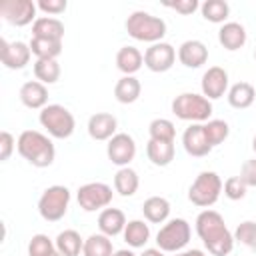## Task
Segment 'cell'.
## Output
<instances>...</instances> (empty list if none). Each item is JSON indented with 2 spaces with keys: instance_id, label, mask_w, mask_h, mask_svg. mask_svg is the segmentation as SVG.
<instances>
[{
  "instance_id": "cell-1",
  "label": "cell",
  "mask_w": 256,
  "mask_h": 256,
  "mask_svg": "<svg viewBox=\"0 0 256 256\" xmlns=\"http://www.w3.org/2000/svg\"><path fill=\"white\" fill-rule=\"evenodd\" d=\"M196 234L212 256H228L234 248V234L228 230L220 212L206 208L196 216Z\"/></svg>"
},
{
  "instance_id": "cell-2",
  "label": "cell",
  "mask_w": 256,
  "mask_h": 256,
  "mask_svg": "<svg viewBox=\"0 0 256 256\" xmlns=\"http://www.w3.org/2000/svg\"><path fill=\"white\" fill-rule=\"evenodd\" d=\"M16 150L34 168H48L56 158V148H54L52 140L38 130L20 132V136L16 140Z\"/></svg>"
},
{
  "instance_id": "cell-3",
  "label": "cell",
  "mask_w": 256,
  "mask_h": 256,
  "mask_svg": "<svg viewBox=\"0 0 256 256\" xmlns=\"http://www.w3.org/2000/svg\"><path fill=\"white\" fill-rule=\"evenodd\" d=\"M126 32L138 42L156 44L166 36V22L150 12L136 10L126 18Z\"/></svg>"
},
{
  "instance_id": "cell-4",
  "label": "cell",
  "mask_w": 256,
  "mask_h": 256,
  "mask_svg": "<svg viewBox=\"0 0 256 256\" xmlns=\"http://www.w3.org/2000/svg\"><path fill=\"white\" fill-rule=\"evenodd\" d=\"M172 114L178 120L204 124L212 116V102L196 92H182L172 100Z\"/></svg>"
},
{
  "instance_id": "cell-5",
  "label": "cell",
  "mask_w": 256,
  "mask_h": 256,
  "mask_svg": "<svg viewBox=\"0 0 256 256\" xmlns=\"http://www.w3.org/2000/svg\"><path fill=\"white\" fill-rule=\"evenodd\" d=\"M38 122L52 138H58V140L70 138L74 134V128H76V120H74L72 112L62 104L44 106L38 114Z\"/></svg>"
},
{
  "instance_id": "cell-6",
  "label": "cell",
  "mask_w": 256,
  "mask_h": 256,
  "mask_svg": "<svg viewBox=\"0 0 256 256\" xmlns=\"http://www.w3.org/2000/svg\"><path fill=\"white\" fill-rule=\"evenodd\" d=\"M222 178L212 170H202L188 188V200L198 208H210L222 194Z\"/></svg>"
},
{
  "instance_id": "cell-7",
  "label": "cell",
  "mask_w": 256,
  "mask_h": 256,
  "mask_svg": "<svg viewBox=\"0 0 256 256\" xmlns=\"http://www.w3.org/2000/svg\"><path fill=\"white\" fill-rule=\"evenodd\" d=\"M192 236V228L188 224V220L184 218H172L168 222H164V226L158 230L156 234V248H160L162 252H180L186 248V244L190 242Z\"/></svg>"
},
{
  "instance_id": "cell-8",
  "label": "cell",
  "mask_w": 256,
  "mask_h": 256,
  "mask_svg": "<svg viewBox=\"0 0 256 256\" xmlns=\"http://www.w3.org/2000/svg\"><path fill=\"white\" fill-rule=\"evenodd\" d=\"M70 206V190L62 184L48 186L38 200V214L46 222H58L66 216Z\"/></svg>"
},
{
  "instance_id": "cell-9",
  "label": "cell",
  "mask_w": 256,
  "mask_h": 256,
  "mask_svg": "<svg viewBox=\"0 0 256 256\" xmlns=\"http://www.w3.org/2000/svg\"><path fill=\"white\" fill-rule=\"evenodd\" d=\"M76 200L84 212H102L112 202V188L104 182H86L78 188Z\"/></svg>"
},
{
  "instance_id": "cell-10",
  "label": "cell",
  "mask_w": 256,
  "mask_h": 256,
  "mask_svg": "<svg viewBox=\"0 0 256 256\" xmlns=\"http://www.w3.org/2000/svg\"><path fill=\"white\" fill-rule=\"evenodd\" d=\"M36 10L38 6L32 0H4L0 2V16L10 26H28L36 22Z\"/></svg>"
},
{
  "instance_id": "cell-11",
  "label": "cell",
  "mask_w": 256,
  "mask_h": 256,
  "mask_svg": "<svg viewBox=\"0 0 256 256\" xmlns=\"http://www.w3.org/2000/svg\"><path fill=\"white\" fill-rule=\"evenodd\" d=\"M106 154H108V160L118 166V168H124L128 166L134 156H136V142L130 134L126 132H116L108 144H106Z\"/></svg>"
},
{
  "instance_id": "cell-12",
  "label": "cell",
  "mask_w": 256,
  "mask_h": 256,
  "mask_svg": "<svg viewBox=\"0 0 256 256\" xmlns=\"http://www.w3.org/2000/svg\"><path fill=\"white\" fill-rule=\"evenodd\" d=\"M176 50L172 44L168 42H156V44H150L144 52V66L150 70V72H168L174 62H176Z\"/></svg>"
},
{
  "instance_id": "cell-13",
  "label": "cell",
  "mask_w": 256,
  "mask_h": 256,
  "mask_svg": "<svg viewBox=\"0 0 256 256\" xmlns=\"http://www.w3.org/2000/svg\"><path fill=\"white\" fill-rule=\"evenodd\" d=\"M0 58L8 70H22L32 58L30 44L20 42V40L8 42V40L0 38Z\"/></svg>"
},
{
  "instance_id": "cell-14",
  "label": "cell",
  "mask_w": 256,
  "mask_h": 256,
  "mask_svg": "<svg viewBox=\"0 0 256 256\" xmlns=\"http://www.w3.org/2000/svg\"><path fill=\"white\" fill-rule=\"evenodd\" d=\"M202 96H206L210 102L222 98L228 94V72L222 66H210L202 74Z\"/></svg>"
},
{
  "instance_id": "cell-15",
  "label": "cell",
  "mask_w": 256,
  "mask_h": 256,
  "mask_svg": "<svg viewBox=\"0 0 256 256\" xmlns=\"http://www.w3.org/2000/svg\"><path fill=\"white\" fill-rule=\"evenodd\" d=\"M182 146H184L186 154H190L194 158L208 156L212 152V146L206 138L204 124H190L182 134Z\"/></svg>"
},
{
  "instance_id": "cell-16",
  "label": "cell",
  "mask_w": 256,
  "mask_h": 256,
  "mask_svg": "<svg viewBox=\"0 0 256 256\" xmlns=\"http://www.w3.org/2000/svg\"><path fill=\"white\" fill-rule=\"evenodd\" d=\"M86 128H88V136L92 140L104 142V140H110L116 134L118 120L110 112H96V114H92L88 118V126Z\"/></svg>"
},
{
  "instance_id": "cell-17",
  "label": "cell",
  "mask_w": 256,
  "mask_h": 256,
  "mask_svg": "<svg viewBox=\"0 0 256 256\" xmlns=\"http://www.w3.org/2000/svg\"><path fill=\"white\" fill-rule=\"evenodd\" d=\"M20 102L30 110H42L48 106V88L38 80H28L20 86Z\"/></svg>"
},
{
  "instance_id": "cell-18",
  "label": "cell",
  "mask_w": 256,
  "mask_h": 256,
  "mask_svg": "<svg viewBox=\"0 0 256 256\" xmlns=\"http://www.w3.org/2000/svg\"><path fill=\"white\" fill-rule=\"evenodd\" d=\"M178 60L186 68H200L208 60V48L202 40H186L178 48Z\"/></svg>"
},
{
  "instance_id": "cell-19",
  "label": "cell",
  "mask_w": 256,
  "mask_h": 256,
  "mask_svg": "<svg viewBox=\"0 0 256 256\" xmlns=\"http://www.w3.org/2000/svg\"><path fill=\"white\" fill-rule=\"evenodd\" d=\"M126 216L120 208H104L100 214H98V230L102 234H106L108 238H114V236H120L126 228Z\"/></svg>"
},
{
  "instance_id": "cell-20",
  "label": "cell",
  "mask_w": 256,
  "mask_h": 256,
  "mask_svg": "<svg viewBox=\"0 0 256 256\" xmlns=\"http://www.w3.org/2000/svg\"><path fill=\"white\" fill-rule=\"evenodd\" d=\"M246 40H248V34L240 22H226L218 30V42L222 44V48H226L230 52L240 50L246 44Z\"/></svg>"
},
{
  "instance_id": "cell-21",
  "label": "cell",
  "mask_w": 256,
  "mask_h": 256,
  "mask_svg": "<svg viewBox=\"0 0 256 256\" xmlns=\"http://www.w3.org/2000/svg\"><path fill=\"white\" fill-rule=\"evenodd\" d=\"M144 64V54L136 46H122L116 52V68L124 76H134Z\"/></svg>"
},
{
  "instance_id": "cell-22",
  "label": "cell",
  "mask_w": 256,
  "mask_h": 256,
  "mask_svg": "<svg viewBox=\"0 0 256 256\" xmlns=\"http://www.w3.org/2000/svg\"><path fill=\"white\" fill-rule=\"evenodd\" d=\"M142 214L150 224H164L170 216V202L164 196H150L142 204Z\"/></svg>"
},
{
  "instance_id": "cell-23",
  "label": "cell",
  "mask_w": 256,
  "mask_h": 256,
  "mask_svg": "<svg viewBox=\"0 0 256 256\" xmlns=\"http://www.w3.org/2000/svg\"><path fill=\"white\" fill-rule=\"evenodd\" d=\"M34 38H48V40H62L64 38V24L54 16H38L32 24Z\"/></svg>"
},
{
  "instance_id": "cell-24",
  "label": "cell",
  "mask_w": 256,
  "mask_h": 256,
  "mask_svg": "<svg viewBox=\"0 0 256 256\" xmlns=\"http://www.w3.org/2000/svg\"><path fill=\"white\" fill-rule=\"evenodd\" d=\"M228 104L236 110H246L256 100V90L250 82H236L228 88Z\"/></svg>"
},
{
  "instance_id": "cell-25",
  "label": "cell",
  "mask_w": 256,
  "mask_h": 256,
  "mask_svg": "<svg viewBox=\"0 0 256 256\" xmlns=\"http://www.w3.org/2000/svg\"><path fill=\"white\" fill-rule=\"evenodd\" d=\"M142 94V84L136 76H122L114 86V98L120 104H134Z\"/></svg>"
},
{
  "instance_id": "cell-26",
  "label": "cell",
  "mask_w": 256,
  "mask_h": 256,
  "mask_svg": "<svg viewBox=\"0 0 256 256\" xmlns=\"http://www.w3.org/2000/svg\"><path fill=\"white\" fill-rule=\"evenodd\" d=\"M138 186H140V178H138V172L132 170L130 166H124V168H118L116 174H114V190L124 196V198H130L138 192Z\"/></svg>"
},
{
  "instance_id": "cell-27",
  "label": "cell",
  "mask_w": 256,
  "mask_h": 256,
  "mask_svg": "<svg viewBox=\"0 0 256 256\" xmlns=\"http://www.w3.org/2000/svg\"><path fill=\"white\" fill-rule=\"evenodd\" d=\"M124 236V242L130 246V248H144L146 242L150 240V226L144 222V220H130L122 232Z\"/></svg>"
},
{
  "instance_id": "cell-28",
  "label": "cell",
  "mask_w": 256,
  "mask_h": 256,
  "mask_svg": "<svg viewBox=\"0 0 256 256\" xmlns=\"http://www.w3.org/2000/svg\"><path fill=\"white\" fill-rule=\"evenodd\" d=\"M54 244H56V250H58L62 256H80V252H82V248H84V238H82L76 230L68 228V230H62V232L56 236Z\"/></svg>"
},
{
  "instance_id": "cell-29",
  "label": "cell",
  "mask_w": 256,
  "mask_h": 256,
  "mask_svg": "<svg viewBox=\"0 0 256 256\" xmlns=\"http://www.w3.org/2000/svg\"><path fill=\"white\" fill-rule=\"evenodd\" d=\"M174 142H158V140H148L146 144V156L154 166H168L174 160Z\"/></svg>"
},
{
  "instance_id": "cell-30",
  "label": "cell",
  "mask_w": 256,
  "mask_h": 256,
  "mask_svg": "<svg viewBox=\"0 0 256 256\" xmlns=\"http://www.w3.org/2000/svg\"><path fill=\"white\" fill-rule=\"evenodd\" d=\"M36 60H56L62 54V40H48V38H34L28 42Z\"/></svg>"
},
{
  "instance_id": "cell-31",
  "label": "cell",
  "mask_w": 256,
  "mask_h": 256,
  "mask_svg": "<svg viewBox=\"0 0 256 256\" xmlns=\"http://www.w3.org/2000/svg\"><path fill=\"white\" fill-rule=\"evenodd\" d=\"M112 254H114L112 238H108L106 234H102V232L90 234V236L84 240L82 256H112Z\"/></svg>"
},
{
  "instance_id": "cell-32",
  "label": "cell",
  "mask_w": 256,
  "mask_h": 256,
  "mask_svg": "<svg viewBox=\"0 0 256 256\" xmlns=\"http://www.w3.org/2000/svg\"><path fill=\"white\" fill-rule=\"evenodd\" d=\"M202 18L212 24H226V18L230 16V6L226 0H206L200 4Z\"/></svg>"
},
{
  "instance_id": "cell-33",
  "label": "cell",
  "mask_w": 256,
  "mask_h": 256,
  "mask_svg": "<svg viewBox=\"0 0 256 256\" xmlns=\"http://www.w3.org/2000/svg\"><path fill=\"white\" fill-rule=\"evenodd\" d=\"M148 134H150V140L174 142V138H176V126L168 118H154L148 124Z\"/></svg>"
},
{
  "instance_id": "cell-34",
  "label": "cell",
  "mask_w": 256,
  "mask_h": 256,
  "mask_svg": "<svg viewBox=\"0 0 256 256\" xmlns=\"http://www.w3.org/2000/svg\"><path fill=\"white\" fill-rule=\"evenodd\" d=\"M34 76L42 84H54L60 78V64L58 60H36L34 62Z\"/></svg>"
},
{
  "instance_id": "cell-35",
  "label": "cell",
  "mask_w": 256,
  "mask_h": 256,
  "mask_svg": "<svg viewBox=\"0 0 256 256\" xmlns=\"http://www.w3.org/2000/svg\"><path fill=\"white\" fill-rule=\"evenodd\" d=\"M204 132H206V138L210 142V146H218L222 144L228 134H230V126L226 120H218V118H210L208 122H204Z\"/></svg>"
},
{
  "instance_id": "cell-36",
  "label": "cell",
  "mask_w": 256,
  "mask_h": 256,
  "mask_svg": "<svg viewBox=\"0 0 256 256\" xmlns=\"http://www.w3.org/2000/svg\"><path fill=\"white\" fill-rule=\"evenodd\" d=\"M234 240H238L242 246L248 250L256 252V222L254 220H244L236 226L234 230Z\"/></svg>"
},
{
  "instance_id": "cell-37",
  "label": "cell",
  "mask_w": 256,
  "mask_h": 256,
  "mask_svg": "<svg viewBox=\"0 0 256 256\" xmlns=\"http://www.w3.org/2000/svg\"><path fill=\"white\" fill-rule=\"evenodd\" d=\"M54 250H56V244L46 234H34L28 242V256H48Z\"/></svg>"
},
{
  "instance_id": "cell-38",
  "label": "cell",
  "mask_w": 256,
  "mask_h": 256,
  "mask_svg": "<svg viewBox=\"0 0 256 256\" xmlns=\"http://www.w3.org/2000/svg\"><path fill=\"white\" fill-rule=\"evenodd\" d=\"M222 190H224V196L226 198H230V200H242L246 196V192H248V186L240 180V176H230V178H226Z\"/></svg>"
},
{
  "instance_id": "cell-39",
  "label": "cell",
  "mask_w": 256,
  "mask_h": 256,
  "mask_svg": "<svg viewBox=\"0 0 256 256\" xmlns=\"http://www.w3.org/2000/svg\"><path fill=\"white\" fill-rule=\"evenodd\" d=\"M36 6L46 16H58V14H62L68 8V2L66 0H38Z\"/></svg>"
},
{
  "instance_id": "cell-40",
  "label": "cell",
  "mask_w": 256,
  "mask_h": 256,
  "mask_svg": "<svg viewBox=\"0 0 256 256\" xmlns=\"http://www.w3.org/2000/svg\"><path fill=\"white\" fill-rule=\"evenodd\" d=\"M14 148H16V138L8 130H2L0 132V160L6 162L12 156Z\"/></svg>"
},
{
  "instance_id": "cell-41",
  "label": "cell",
  "mask_w": 256,
  "mask_h": 256,
  "mask_svg": "<svg viewBox=\"0 0 256 256\" xmlns=\"http://www.w3.org/2000/svg\"><path fill=\"white\" fill-rule=\"evenodd\" d=\"M240 180L250 188H256V158L252 160H246L240 168Z\"/></svg>"
},
{
  "instance_id": "cell-42",
  "label": "cell",
  "mask_w": 256,
  "mask_h": 256,
  "mask_svg": "<svg viewBox=\"0 0 256 256\" xmlns=\"http://www.w3.org/2000/svg\"><path fill=\"white\" fill-rule=\"evenodd\" d=\"M164 6H166V8H172V10H176V12L184 14V16H188V14H194V12L200 8L198 0H176V2H164Z\"/></svg>"
},
{
  "instance_id": "cell-43",
  "label": "cell",
  "mask_w": 256,
  "mask_h": 256,
  "mask_svg": "<svg viewBox=\"0 0 256 256\" xmlns=\"http://www.w3.org/2000/svg\"><path fill=\"white\" fill-rule=\"evenodd\" d=\"M174 256H208L204 250H198V248H192V250H180L176 252Z\"/></svg>"
},
{
  "instance_id": "cell-44",
  "label": "cell",
  "mask_w": 256,
  "mask_h": 256,
  "mask_svg": "<svg viewBox=\"0 0 256 256\" xmlns=\"http://www.w3.org/2000/svg\"><path fill=\"white\" fill-rule=\"evenodd\" d=\"M140 256H164V252L160 248H144V252Z\"/></svg>"
},
{
  "instance_id": "cell-45",
  "label": "cell",
  "mask_w": 256,
  "mask_h": 256,
  "mask_svg": "<svg viewBox=\"0 0 256 256\" xmlns=\"http://www.w3.org/2000/svg\"><path fill=\"white\" fill-rule=\"evenodd\" d=\"M112 256H138V254H134V252L128 250V248H122V250H114Z\"/></svg>"
},
{
  "instance_id": "cell-46",
  "label": "cell",
  "mask_w": 256,
  "mask_h": 256,
  "mask_svg": "<svg viewBox=\"0 0 256 256\" xmlns=\"http://www.w3.org/2000/svg\"><path fill=\"white\" fill-rule=\"evenodd\" d=\"M252 150H254V152H256V136H254V138H252Z\"/></svg>"
},
{
  "instance_id": "cell-47",
  "label": "cell",
  "mask_w": 256,
  "mask_h": 256,
  "mask_svg": "<svg viewBox=\"0 0 256 256\" xmlns=\"http://www.w3.org/2000/svg\"><path fill=\"white\" fill-rule=\"evenodd\" d=\"M48 256H62V254H60L58 250H54V252H52V254H48Z\"/></svg>"
},
{
  "instance_id": "cell-48",
  "label": "cell",
  "mask_w": 256,
  "mask_h": 256,
  "mask_svg": "<svg viewBox=\"0 0 256 256\" xmlns=\"http://www.w3.org/2000/svg\"><path fill=\"white\" fill-rule=\"evenodd\" d=\"M254 58H256V50H254Z\"/></svg>"
}]
</instances>
